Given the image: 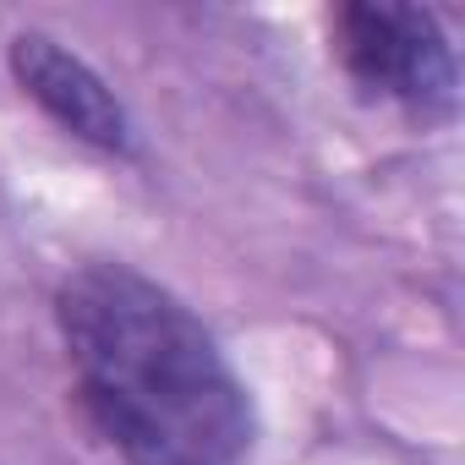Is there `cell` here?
I'll return each mask as SVG.
<instances>
[{"instance_id": "6da1fadb", "label": "cell", "mask_w": 465, "mask_h": 465, "mask_svg": "<svg viewBox=\"0 0 465 465\" xmlns=\"http://www.w3.org/2000/svg\"><path fill=\"white\" fill-rule=\"evenodd\" d=\"M83 421L126 465H236L252 394L203 318L126 263H83L55 291Z\"/></svg>"}, {"instance_id": "7a4b0ae2", "label": "cell", "mask_w": 465, "mask_h": 465, "mask_svg": "<svg viewBox=\"0 0 465 465\" xmlns=\"http://www.w3.org/2000/svg\"><path fill=\"white\" fill-rule=\"evenodd\" d=\"M329 50L361 99L400 104L421 121H443L454 110V50L427 6H400V0L334 6Z\"/></svg>"}, {"instance_id": "3957f363", "label": "cell", "mask_w": 465, "mask_h": 465, "mask_svg": "<svg viewBox=\"0 0 465 465\" xmlns=\"http://www.w3.org/2000/svg\"><path fill=\"white\" fill-rule=\"evenodd\" d=\"M6 61H12L17 88H23L61 132H72L77 143L104 148V153H126V148H132V121H126L121 99L110 94V83H104L77 50H66L61 39L28 28V34L12 39Z\"/></svg>"}]
</instances>
